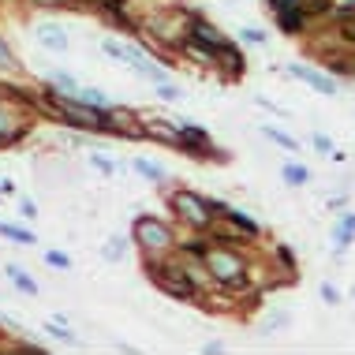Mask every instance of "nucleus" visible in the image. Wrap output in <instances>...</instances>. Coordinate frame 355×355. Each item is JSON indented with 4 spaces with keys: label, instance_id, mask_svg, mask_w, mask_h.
I'll return each instance as SVG.
<instances>
[{
    "label": "nucleus",
    "instance_id": "nucleus-31",
    "mask_svg": "<svg viewBox=\"0 0 355 355\" xmlns=\"http://www.w3.org/2000/svg\"><path fill=\"white\" fill-rule=\"evenodd\" d=\"M0 195H15V184H12V180H0Z\"/></svg>",
    "mask_w": 355,
    "mask_h": 355
},
{
    "label": "nucleus",
    "instance_id": "nucleus-32",
    "mask_svg": "<svg viewBox=\"0 0 355 355\" xmlns=\"http://www.w3.org/2000/svg\"><path fill=\"white\" fill-rule=\"evenodd\" d=\"M344 228H348V232H355V214H348V217H344Z\"/></svg>",
    "mask_w": 355,
    "mask_h": 355
},
{
    "label": "nucleus",
    "instance_id": "nucleus-11",
    "mask_svg": "<svg viewBox=\"0 0 355 355\" xmlns=\"http://www.w3.org/2000/svg\"><path fill=\"white\" fill-rule=\"evenodd\" d=\"M4 273H8V281H12V284H15L23 295H37V281H34V277L23 270V266H8Z\"/></svg>",
    "mask_w": 355,
    "mask_h": 355
},
{
    "label": "nucleus",
    "instance_id": "nucleus-20",
    "mask_svg": "<svg viewBox=\"0 0 355 355\" xmlns=\"http://www.w3.org/2000/svg\"><path fill=\"white\" fill-rule=\"evenodd\" d=\"M49 86H53V90H60V94H75V90H79V83H75L68 71H53L49 75Z\"/></svg>",
    "mask_w": 355,
    "mask_h": 355
},
{
    "label": "nucleus",
    "instance_id": "nucleus-13",
    "mask_svg": "<svg viewBox=\"0 0 355 355\" xmlns=\"http://www.w3.org/2000/svg\"><path fill=\"white\" fill-rule=\"evenodd\" d=\"M75 101H83V105H94V109H112V101L105 98L101 90H94V86H79V90L71 94Z\"/></svg>",
    "mask_w": 355,
    "mask_h": 355
},
{
    "label": "nucleus",
    "instance_id": "nucleus-19",
    "mask_svg": "<svg viewBox=\"0 0 355 355\" xmlns=\"http://www.w3.org/2000/svg\"><path fill=\"white\" fill-rule=\"evenodd\" d=\"M281 176H284V184H292V187H303L306 180H311V172H306L303 165H284V168H281Z\"/></svg>",
    "mask_w": 355,
    "mask_h": 355
},
{
    "label": "nucleus",
    "instance_id": "nucleus-24",
    "mask_svg": "<svg viewBox=\"0 0 355 355\" xmlns=\"http://www.w3.org/2000/svg\"><path fill=\"white\" fill-rule=\"evenodd\" d=\"M239 37H243L247 45H262V42H266V31H258V26H243V31H239Z\"/></svg>",
    "mask_w": 355,
    "mask_h": 355
},
{
    "label": "nucleus",
    "instance_id": "nucleus-12",
    "mask_svg": "<svg viewBox=\"0 0 355 355\" xmlns=\"http://www.w3.org/2000/svg\"><path fill=\"white\" fill-rule=\"evenodd\" d=\"M131 168H135L142 180H150V184H165V180H168V172L161 165H153V161H146V157H135V161H131Z\"/></svg>",
    "mask_w": 355,
    "mask_h": 355
},
{
    "label": "nucleus",
    "instance_id": "nucleus-5",
    "mask_svg": "<svg viewBox=\"0 0 355 355\" xmlns=\"http://www.w3.org/2000/svg\"><path fill=\"white\" fill-rule=\"evenodd\" d=\"M26 131H31V123H23V112L12 105V98H0V146L19 142Z\"/></svg>",
    "mask_w": 355,
    "mask_h": 355
},
{
    "label": "nucleus",
    "instance_id": "nucleus-30",
    "mask_svg": "<svg viewBox=\"0 0 355 355\" xmlns=\"http://www.w3.org/2000/svg\"><path fill=\"white\" fill-rule=\"evenodd\" d=\"M314 146H318L322 153H333V142L325 139V135H314Z\"/></svg>",
    "mask_w": 355,
    "mask_h": 355
},
{
    "label": "nucleus",
    "instance_id": "nucleus-4",
    "mask_svg": "<svg viewBox=\"0 0 355 355\" xmlns=\"http://www.w3.org/2000/svg\"><path fill=\"white\" fill-rule=\"evenodd\" d=\"M202 262L206 270L214 273V281L236 288L243 281V262H239V254H232L228 247H202Z\"/></svg>",
    "mask_w": 355,
    "mask_h": 355
},
{
    "label": "nucleus",
    "instance_id": "nucleus-33",
    "mask_svg": "<svg viewBox=\"0 0 355 355\" xmlns=\"http://www.w3.org/2000/svg\"><path fill=\"white\" fill-rule=\"evenodd\" d=\"M270 4H273V8H284V4H292V0H270Z\"/></svg>",
    "mask_w": 355,
    "mask_h": 355
},
{
    "label": "nucleus",
    "instance_id": "nucleus-17",
    "mask_svg": "<svg viewBox=\"0 0 355 355\" xmlns=\"http://www.w3.org/2000/svg\"><path fill=\"white\" fill-rule=\"evenodd\" d=\"M123 254H128V243H123L120 236H109V239H105V247H101V258H105V262H120Z\"/></svg>",
    "mask_w": 355,
    "mask_h": 355
},
{
    "label": "nucleus",
    "instance_id": "nucleus-10",
    "mask_svg": "<svg viewBox=\"0 0 355 355\" xmlns=\"http://www.w3.org/2000/svg\"><path fill=\"white\" fill-rule=\"evenodd\" d=\"M217 68H225V71H228V75H232V79H236V75H243L247 60H243V53H239L232 42H225V45H220V49H217Z\"/></svg>",
    "mask_w": 355,
    "mask_h": 355
},
{
    "label": "nucleus",
    "instance_id": "nucleus-18",
    "mask_svg": "<svg viewBox=\"0 0 355 355\" xmlns=\"http://www.w3.org/2000/svg\"><path fill=\"white\" fill-rule=\"evenodd\" d=\"M277 15H281V26H284V31H300V26H303V12H300V8H292V4L277 8Z\"/></svg>",
    "mask_w": 355,
    "mask_h": 355
},
{
    "label": "nucleus",
    "instance_id": "nucleus-9",
    "mask_svg": "<svg viewBox=\"0 0 355 355\" xmlns=\"http://www.w3.org/2000/svg\"><path fill=\"white\" fill-rule=\"evenodd\" d=\"M101 53L105 56H112V60H120V64H135L139 60V53H142V45H123V42H116V37H105L101 42Z\"/></svg>",
    "mask_w": 355,
    "mask_h": 355
},
{
    "label": "nucleus",
    "instance_id": "nucleus-25",
    "mask_svg": "<svg viewBox=\"0 0 355 355\" xmlns=\"http://www.w3.org/2000/svg\"><path fill=\"white\" fill-rule=\"evenodd\" d=\"M90 165L98 168V172H105V176H112V172H116V165H112L109 157H101V153H90Z\"/></svg>",
    "mask_w": 355,
    "mask_h": 355
},
{
    "label": "nucleus",
    "instance_id": "nucleus-29",
    "mask_svg": "<svg viewBox=\"0 0 355 355\" xmlns=\"http://www.w3.org/2000/svg\"><path fill=\"white\" fill-rule=\"evenodd\" d=\"M202 355H225V344H220V340H209V344H202Z\"/></svg>",
    "mask_w": 355,
    "mask_h": 355
},
{
    "label": "nucleus",
    "instance_id": "nucleus-8",
    "mask_svg": "<svg viewBox=\"0 0 355 355\" xmlns=\"http://www.w3.org/2000/svg\"><path fill=\"white\" fill-rule=\"evenodd\" d=\"M288 75H292V79H303L306 86H314L318 94H337V83H333L329 75H322V71L306 68V64H288Z\"/></svg>",
    "mask_w": 355,
    "mask_h": 355
},
{
    "label": "nucleus",
    "instance_id": "nucleus-3",
    "mask_svg": "<svg viewBox=\"0 0 355 355\" xmlns=\"http://www.w3.org/2000/svg\"><path fill=\"white\" fill-rule=\"evenodd\" d=\"M168 206L176 209V217L184 220V225H191L195 232H202V228H209L214 225V214H209V206L206 198H198L195 191H172L168 195Z\"/></svg>",
    "mask_w": 355,
    "mask_h": 355
},
{
    "label": "nucleus",
    "instance_id": "nucleus-1",
    "mask_svg": "<svg viewBox=\"0 0 355 355\" xmlns=\"http://www.w3.org/2000/svg\"><path fill=\"white\" fill-rule=\"evenodd\" d=\"M131 239L139 243V251L146 258H157V254H168L172 251V228L165 225V220L157 217H139L135 225H131Z\"/></svg>",
    "mask_w": 355,
    "mask_h": 355
},
{
    "label": "nucleus",
    "instance_id": "nucleus-26",
    "mask_svg": "<svg viewBox=\"0 0 355 355\" xmlns=\"http://www.w3.org/2000/svg\"><path fill=\"white\" fill-rule=\"evenodd\" d=\"M228 217H232V225H239L247 236H254V232H258V228H254V225H251V220H247L243 214H239V209H228Z\"/></svg>",
    "mask_w": 355,
    "mask_h": 355
},
{
    "label": "nucleus",
    "instance_id": "nucleus-23",
    "mask_svg": "<svg viewBox=\"0 0 355 355\" xmlns=\"http://www.w3.org/2000/svg\"><path fill=\"white\" fill-rule=\"evenodd\" d=\"M45 262H49L53 270H71V258L64 251H45Z\"/></svg>",
    "mask_w": 355,
    "mask_h": 355
},
{
    "label": "nucleus",
    "instance_id": "nucleus-16",
    "mask_svg": "<svg viewBox=\"0 0 355 355\" xmlns=\"http://www.w3.org/2000/svg\"><path fill=\"white\" fill-rule=\"evenodd\" d=\"M19 71V60H15V49L8 45V37L0 34V75H15Z\"/></svg>",
    "mask_w": 355,
    "mask_h": 355
},
{
    "label": "nucleus",
    "instance_id": "nucleus-14",
    "mask_svg": "<svg viewBox=\"0 0 355 355\" xmlns=\"http://www.w3.org/2000/svg\"><path fill=\"white\" fill-rule=\"evenodd\" d=\"M0 236H4V239H15V243H23V247H34V243H37V236L31 232V228L8 225V220H0Z\"/></svg>",
    "mask_w": 355,
    "mask_h": 355
},
{
    "label": "nucleus",
    "instance_id": "nucleus-34",
    "mask_svg": "<svg viewBox=\"0 0 355 355\" xmlns=\"http://www.w3.org/2000/svg\"><path fill=\"white\" fill-rule=\"evenodd\" d=\"M348 4H352V8H355V0H348Z\"/></svg>",
    "mask_w": 355,
    "mask_h": 355
},
{
    "label": "nucleus",
    "instance_id": "nucleus-2",
    "mask_svg": "<svg viewBox=\"0 0 355 355\" xmlns=\"http://www.w3.org/2000/svg\"><path fill=\"white\" fill-rule=\"evenodd\" d=\"M146 277H153V284L161 292H168L172 300H195V284L187 281V273L168 266V262H161V258H146Z\"/></svg>",
    "mask_w": 355,
    "mask_h": 355
},
{
    "label": "nucleus",
    "instance_id": "nucleus-21",
    "mask_svg": "<svg viewBox=\"0 0 355 355\" xmlns=\"http://www.w3.org/2000/svg\"><path fill=\"white\" fill-rule=\"evenodd\" d=\"M157 98L168 101V105H176V101H184L187 94H184V86H176V83H157Z\"/></svg>",
    "mask_w": 355,
    "mask_h": 355
},
{
    "label": "nucleus",
    "instance_id": "nucleus-7",
    "mask_svg": "<svg viewBox=\"0 0 355 355\" xmlns=\"http://www.w3.org/2000/svg\"><path fill=\"white\" fill-rule=\"evenodd\" d=\"M34 37H37V45H42V49H49V53H68V45H71L60 23H42L34 31Z\"/></svg>",
    "mask_w": 355,
    "mask_h": 355
},
{
    "label": "nucleus",
    "instance_id": "nucleus-15",
    "mask_svg": "<svg viewBox=\"0 0 355 355\" xmlns=\"http://www.w3.org/2000/svg\"><path fill=\"white\" fill-rule=\"evenodd\" d=\"M45 333H49L53 340H60V344H68V348H83V340L75 337V333L68 329L64 322H45Z\"/></svg>",
    "mask_w": 355,
    "mask_h": 355
},
{
    "label": "nucleus",
    "instance_id": "nucleus-28",
    "mask_svg": "<svg viewBox=\"0 0 355 355\" xmlns=\"http://www.w3.org/2000/svg\"><path fill=\"white\" fill-rule=\"evenodd\" d=\"M19 209H23V217H37V202H34V198H23V206H19Z\"/></svg>",
    "mask_w": 355,
    "mask_h": 355
},
{
    "label": "nucleus",
    "instance_id": "nucleus-27",
    "mask_svg": "<svg viewBox=\"0 0 355 355\" xmlns=\"http://www.w3.org/2000/svg\"><path fill=\"white\" fill-rule=\"evenodd\" d=\"M322 300H325V303H340V292H337L333 284H322Z\"/></svg>",
    "mask_w": 355,
    "mask_h": 355
},
{
    "label": "nucleus",
    "instance_id": "nucleus-22",
    "mask_svg": "<svg viewBox=\"0 0 355 355\" xmlns=\"http://www.w3.org/2000/svg\"><path fill=\"white\" fill-rule=\"evenodd\" d=\"M262 135H266V139H273V142H281L284 150H295V146H300V142H295L292 135H284L281 128H270V123H266V128H262Z\"/></svg>",
    "mask_w": 355,
    "mask_h": 355
},
{
    "label": "nucleus",
    "instance_id": "nucleus-6",
    "mask_svg": "<svg viewBox=\"0 0 355 355\" xmlns=\"http://www.w3.org/2000/svg\"><path fill=\"white\" fill-rule=\"evenodd\" d=\"M187 42H198V45H206V49H220V45L228 42L225 34L217 31L209 19H202V15H187Z\"/></svg>",
    "mask_w": 355,
    "mask_h": 355
}]
</instances>
